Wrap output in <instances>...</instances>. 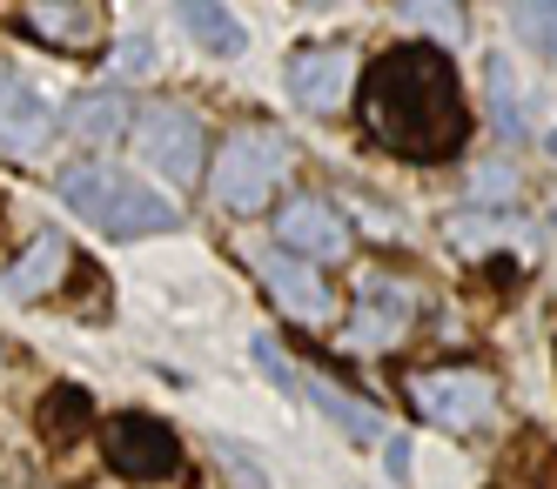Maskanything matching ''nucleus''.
<instances>
[{
    "instance_id": "f257e3e1",
    "label": "nucleus",
    "mask_w": 557,
    "mask_h": 489,
    "mask_svg": "<svg viewBox=\"0 0 557 489\" xmlns=\"http://www.w3.org/2000/svg\"><path fill=\"white\" fill-rule=\"evenodd\" d=\"M363 128L404 161H450L470 141V108L450 74V48H404L376 54V67L363 74Z\"/></svg>"
},
{
    "instance_id": "f03ea898",
    "label": "nucleus",
    "mask_w": 557,
    "mask_h": 489,
    "mask_svg": "<svg viewBox=\"0 0 557 489\" xmlns=\"http://www.w3.org/2000/svg\"><path fill=\"white\" fill-rule=\"evenodd\" d=\"M296 168V141L283 128H235L209 161V201L222 215H262Z\"/></svg>"
},
{
    "instance_id": "7ed1b4c3",
    "label": "nucleus",
    "mask_w": 557,
    "mask_h": 489,
    "mask_svg": "<svg viewBox=\"0 0 557 489\" xmlns=\"http://www.w3.org/2000/svg\"><path fill=\"white\" fill-rule=\"evenodd\" d=\"M61 201L74 215H88L95 228H108V235H162V228H175V201L169 195H154V188L114 175V168H95V161H74L61 175Z\"/></svg>"
},
{
    "instance_id": "20e7f679",
    "label": "nucleus",
    "mask_w": 557,
    "mask_h": 489,
    "mask_svg": "<svg viewBox=\"0 0 557 489\" xmlns=\"http://www.w3.org/2000/svg\"><path fill=\"white\" fill-rule=\"evenodd\" d=\"M135 154L148 161L162 181H202L209 175V141H202V121L175 101H148L135 114Z\"/></svg>"
},
{
    "instance_id": "39448f33",
    "label": "nucleus",
    "mask_w": 557,
    "mask_h": 489,
    "mask_svg": "<svg viewBox=\"0 0 557 489\" xmlns=\"http://www.w3.org/2000/svg\"><path fill=\"white\" fill-rule=\"evenodd\" d=\"M410 410L436 429H450V436H470V429L491 423L497 383L476 376V369H423V376H410Z\"/></svg>"
},
{
    "instance_id": "423d86ee",
    "label": "nucleus",
    "mask_w": 557,
    "mask_h": 489,
    "mask_svg": "<svg viewBox=\"0 0 557 489\" xmlns=\"http://www.w3.org/2000/svg\"><path fill=\"white\" fill-rule=\"evenodd\" d=\"M108 469L128 482H169L182 476V436L154 416H114L108 423Z\"/></svg>"
},
{
    "instance_id": "0eeeda50",
    "label": "nucleus",
    "mask_w": 557,
    "mask_h": 489,
    "mask_svg": "<svg viewBox=\"0 0 557 489\" xmlns=\"http://www.w3.org/2000/svg\"><path fill=\"white\" fill-rule=\"evenodd\" d=\"M410 322H417V289H410V281L370 275L363 289H356V315H349L343 342L349 349H396L410 336Z\"/></svg>"
},
{
    "instance_id": "6e6552de",
    "label": "nucleus",
    "mask_w": 557,
    "mask_h": 489,
    "mask_svg": "<svg viewBox=\"0 0 557 489\" xmlns=\"http://www.w3.org/2000/svg\"><path fill=\"white\" fill-rule=\"evenodd\" d=\"M275 235H283L289 255H302V262H315V268H323V262H343V255L356 249L349 215L336 209V201H323V195H296V201H283Z\"/></svg>"
},
{
    "instance_id": "1a4fd4ad",
    "label": "nucleus",
    "mask_w": 557,
    "mask_h": 489,
    "mask_svg": "<svg viewBox=\"0 0 557 489\" xmlns=\"http://www.w3.org/2000/svg\"><path fill=\"white\" fill-rule=\"evenodd\" d=\"M21 27L54 54H95L108 40V0H27Z\"/></svg>"
},
{
    "instance_id": "9d476101",
    "label": "nucleus",
    "mask_w": 557,
    "mask_h": 489,
    "mask_svg": "<svg viewBox=\"0 0 557 489\" xmlns=\"http://www.w3.org/2000/svg\"><path fill=\"white\" fill-rule=\"evenodd\" d=\"M262 289L275 296V309L309 322V329H323V322H336V289L323 281V268L289 255V249H269L262 255Z\"/></svg>"
},
{
    "instance_id": "9b49d317",
    "label": "nucleus",
    "mask_w": 557,
    "mask_h": 489,
    "mask_svg": "<svg viewBox=\"0 0 557 489\" xmlns=\"http://www.w3.org/2000/svg\"><path fill=\"white\" fill-rule=\"evenodd\" d=\"M356 88V54L343 48V40H330V48H296L289 54V95L309 108V114H336Z\"/></svg>"
},
{
    "instance_id": "f8f14e48",
    "label": "nucleus",
    "mask_w": 557,
    "mask_h": 489,
    "mask_svg": "<svg viewBox=\"0 0 557 489\" xmlns=\"http://www.w3.org/2000/svg\"><path fill=\"white\" fill-rule=\"evenodd\" d=\"M67 268H74L67 235H34L27 249L14 255V268L0 275V289H8L14 302H41V296H54L61 281H67Z\"/></svg>"
},
{
    "instance_id": "ddd939ff",
    "label": "nucleus",
    "mask_w": 557,
    "mask_h": 489,
    "mask_svg": "<svg viewBox=\"0 0 557 489\" xmlns=\"http://www.w3.org/2000/svg\"><path fill=\"white\" fill-rule=\"evenodd\" d=\"M54 141V114L48 101L21 88L14 74H0V154H41Z\"/></svg>"
},
{
    "instance_id": "4468645a",
    "label": "nucleus",
    "mask_w": 557,
    "mask_h": 489,
    "mask_svg": "<svg viewBox=\"0 0 557 489\" xmlns=\"http://www.w3.org/2000/svg\"><path fill=\"white\" fill-rule=\"evenodd\" d=\"M175 14H182V27L202 40L209 54H222V61H235L249 48V34H243V21H235L222 0H175Z\"/></svg>"
},
{
    "instance_id": "2eb2a0df",
    "label": "nucleus",
    "mask_w": 557,
    "mask_h": 489,
    "mask_svg": "<svg viewBox=\"0 0 557 489\" xmlns=\"http://www.w3.org/2000/svg\"><path fill=\"white\" fill-rule=\"evenodd\" d=\"M491 489H557V450L544 436H517V450L504 456Z\"/></svg>"
},
{
    "instance_id": "dca6fc26",
    "label": "nucleus",
    "mask_w": 557,
    "mask_h": 489,
    "mask_svg": "<svg viewBox=\"0 0 557 489\" xmlns=\"http://www.w3.org/2000/svg\"><path fill=\"white\" fill-rule=\"evenodd\" d=\"M95 423V396L82 389V383H54L48 396H41V436L48 442H74Z\"/></svg>"
},
{
    "instance_id": "f3484780",
    "label": "nucleus",
    "mask_w": 557,
    "mask_h": 489,
    "mask_svg": "<svg viewBox=\"0 0 557 489\" xmlns=\"http://www.w3.org/2000/svg\"><path fill=\"white\" fill-rule=\"evenodd\" d=\"M122 128H135V108L122 95H82V101H67V135H82V141H114Z\"/></svg>"
},
{
    "instance_id": "a211bd4d",
    "label": "nucleus",
    "mask_w": 557,
    "mask_h": 489,
    "mask_svg": "<svg viewBox=\"0 0 557 489\" xmlns=\"http://www.w3.org/2000/svg\"><path fill=\"white\" fill-rule=\"evenodd\" d=\"M396 14H404V21H417L430 40H444V48H463V8H457V0H396Z\"/></svg>"
},
{
    "instance_id": "6ab92c4d",
    "label": "nucleus",
    "mask_w": 557,
    "mask_h": 489,
    "mask_svg": "<svg viewBox=\"0 0 557 489\" xmlns=\"http://www.w3.org/2000/svg\"><path fill=\"white\" fill-rule=\"evenodd\" d=\"M302 389H309L315 402H323V416H336V423H343L356 442H383V423H376L370 410H356V402H349L336 383H315V376H302Z\"/></svg>"
},
{
    "instance_id": "aec40b11",
    "label": "nucleus",
    "mask_w": 557,
    "mask_h": 489,
    "mask_svg": "<svg viewBox=\"0 0 557 489\" xmlns=\"http://www.w3.org/2000/svg\"><path fill=\"white\" fill-rule=\"evenodd\" d=\"M510 27L524 34V48L557 61V0H510Z\"/></svg>"
},
{
    "instance_id": "412c9836",
    "label": "nucleus",
    "mask_w": 557,
    "mask_h": 489,
    "mask_svg": "<svg viewBox=\"0 0 557 489\" xmlns=\"http://www.w3.org/2000/svg\"><path fill=\"white\" fill-rule=\"evenodd\" d=\"M491 108H497V135H524V95H517V67L510 61H491Z\"/></svg>"
},
{
    "instance_id": "4be33fe9",
    "label": "nucleus",
    "mask_w": 557,
    "mask_h": 489,
    "mask_svg": "<svg viewBox=\"0 0 557 489\" xmlns=\"http://www.w3.org/2000/svg\"><path fill=\"white\" fill-rule=\"evenodd\" d=\"M504 235H510V222H484V215H457V222H450V241H457V249H497Z\"/></svg>"
},
{
    "instance_id": "5701e85b",
    "label": "nucleus",
    "mask_w": 557,
    "mask_h": 489,
    "mask_svg": "<svg viewBox=\"0 0 557 489\" xmlns=\"http://www.w3.org/2000/svg\"><path fill=\"white\" fill-rule=\"evenodd\" d=\"M517 195V168L491 161V168H476V201H510Z\"/></svg>"
},
{
    "instance_id": "b1692460",
    "label": "nucleus",
    "mask_w": 557,
    "mask_h": 489,
    "mask_svg": "<svg viewBox=\"0 0 557 489\" xmlns=\"http://www.w3.org/2000/svg\"><path fill=\"white\" fill-rule=\"evenodd\" d=\"M256 362H262V369H269V383H283V389H302V376H296V369H289V362L275 355L269 342H256Z\"/></svg>"
},
{
    "instance_id": "393cba45",
    "label": "nucleus",
    "mask_w": 557,
    "mask_h": 489,
    "mask_svg": "<svg viewBox=\"0 0 557 489\" xmlns=\"http://www.w3.org/2000/svg\"><path fill=\"white\" fill-rule=\"evenodd\" d=\"M383 456H389L396 476H404V469H410V442H404V436H383Z\"/></svg>"
},
{
    "instance_id": "a878e982",
    "label": "nucleus",
    "mask_w": 557,
    "mask_h": 489,
    "mask_svg": "<svg viewBox=\"0 0 557 489\" xmlns=\"http://www.w3.org/2000/svg\"><path fill=\"white\" fill-rule=\"evenodd\" d=\"M114 67H128V74H141V67H148V40H128V48H122V61H114Z\"/></svg>"
},
{
    "instance_id": "bb28decb",
    "label": "nucleus",
    "mask_w": 557,
    "mask_h": 489,
    "mask_svg": "<svg viewBox=\"0 0 557 489\" xmlns=\"http://www.w3.org/2000/svg\"><path fill=\"white\" fill-rule=\"evenodd\" d=\"M550 161H557V135H550Z\"/></svg>"
},
{
    "instance_id": "cd10ccee",
    "label": "nucleus",
    "mask_w": 557,
    "mask_h": 489,
    "mask_svg": "<svg viewBox=\"0 0 557 489\" xmlns=\"http://www.w3.org/2000/svg\"><path fill=\"white\" fill-rule=\"evenodd\" d=\"M0 362H8V342H0Z\"/></svg>"
},
{
    "instance_id": "c85d7f7f",
    "label": "nucleus",
    "mask_w": 557,
    "mask_h": 489,
    "mask_svg": "<svg viewBox=\"0 0 557 489\" xmlns=\"http://www.w3.org/2000/svg\"><path fill=\"white\" fill-rule=\"evenodd\" d=\"M315 8H323V0H315Z\"/></svg>"
}]
</instances>
